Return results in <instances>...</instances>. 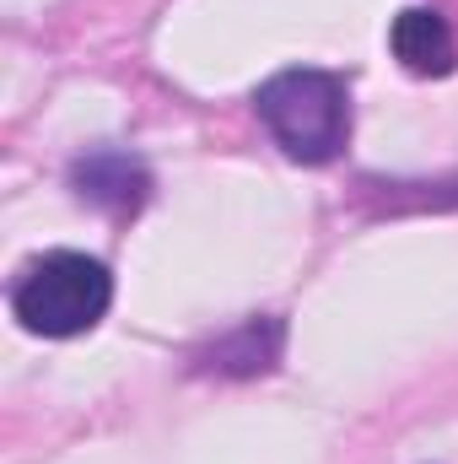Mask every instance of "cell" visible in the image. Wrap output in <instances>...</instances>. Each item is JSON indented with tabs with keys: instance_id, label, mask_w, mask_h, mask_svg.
I'll use <instances>...</instances> for the list:
<instances>
[{
	"instance_id": "obj_1",
	"label": "cell",
	"mask_w": 458,
	"mask_h": 464,
	"mask_svg": "<svg viewBox=\"0 0 458 464\" xmlns=\"http://www.w3.org/2000/svg\"><path fill=\"white\" fill-rule=\"evenodd\" d=\"M253 109L264 119V130L275 135V146L308 168L335 162L350 140V87H345V76L319 71V65L275 71L253 92Z\"/></svg>"
},
{
	"instance_id": "obj_2",
	"label": "cell",
	"mask_w": 458,
	"mask_h": 464,
	"mask_svg": "<svg viewBox=\"0 0 458 464\" xmlns=\"http://www.w3.org/2000/svg\"><path fill=\"white\" fill-rule=\"evenodd\" d=\"M114 303V276L103 259L81 254V248H49L38 254L16 286H11V314L27 335L43 341H71L87 335L92 324H103Z\"/></svg>"
},
{
	"instance_id": "obj_3",
	"label": "cell",
	"mask_w": 458,
	"mask_h": 464,
	"mask_svg": "<svg viewBox=\"0 0 458 464\" xmlns=\"http://www.w3.org/2000/svg\"><path fill=\"white\" fill-rule=\"evenodd\" d=\"M71 189H76V200H87L109 217H135L151 200V168L124 146H98L71 162Z\"/></svg>"
},
{
	"instance_id": "obj_4",
	"label": "cell",
	"mask_w": 458,
	"mask_h": 464,
	"mask_svg": "<svg viewBox=\"0 0 458 464\" xmlns=\"http://www.w3.org/2000/svg\"><path fill=\"white\" fill-rule=\"evenodd\" d=\"M286 351V319L281 314H253L237 330H227L222 341L195 356V372H216V378H259L281 362Z\"/></svg>"
},
{
	"instance_id": "obj_5",
	"label": "cell",
	"mask_w": 458,
	"mask_h": 464,
	"mask_svg": "<svg viewBox=\"0 0 458 464\" xmlns=\"http://www.w3.org/2000/svg\"><path fill=\"white\" fill-rule=\"evenodd\" d=\"M388 44H394V60L410 71V76H448L458 65V38L448 27L443 11L432 5H410L394 16L388 27Z\"/></svg>"
}]
</instances>
